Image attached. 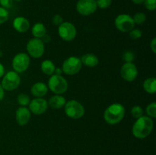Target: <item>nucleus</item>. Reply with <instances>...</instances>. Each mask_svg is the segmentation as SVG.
<instances>
[{
	"instance_id": "obj_1",
	"label": "nucleus",
	"mask_w": 156,
	"mask_h": 155,
	"mask_svg": "<svg viewBox=\"0 0 156 155\" xmlns=\"http://www.w3.org/2000/svg\"><path fill=\"white\" fill-rule=\"evenodd\" d=\"M153 120L148 115H143L136 119L132 128V133L134 137L139 139L147 138L153 129Z\"/></svg>"
},
{
	"instance_id": "obj_2",
	"label": "nucleus",
	"mask_w": 156,
	"mask_h": 155,
	"mask_svg": "<svg viewBox=\"0 0 156 155\" xmlns=\"http://www.w3.org/2000/svg\"><path fill=\"white\" fill-rule=\"evenodd\" d=\"M125 108L119 103L110 105L104 112V119L108 124L116 125L120 122L124 118Z\"/></svg>"
},
{
	"instance_id": "obj_3",
	"label": "nucleus",
	"mask_w": 156,
	"mask_h": 155,
	"mask_svg": "<svg viewBox=\"0 0 156 155\" xmlns=\"http://www.w3.org/2000/svg\"><path fill=\"white\" fill-rule=\"evenodd\" d=\"M48 89L55 94H64L68 90V82L65 78L62 75L53 74L50 75V78L48 81Z\"/></svg>"
},
{
	"instance_id": "obj_4",
	"label": "nucleus",
	"mask_w": 156,
	"mask_h": 155,
	"mask_svg": "<svg viewBox=\"0 0 156 155\" xmlns=\"http://www.w3.org/2000/svg\"><path fill=\"white\" fill-rule=\"evenodd\" d=\"M64 110L66 115L73 119H79L85 115V108L80 102L70 100L66 103Z\"/></svg>"
},
{
	"instance_id": "obj_5",
	"label": "nucleus",
	"mask_w": 156,
	"mask_h": 155,
	"mask_svg": "<svg viewBox=\"0 0 156 155\" xmlns=\"http://www.w3.org/2000/svg\"><path fill=\"white\" fill-rule=\"evenodd\" d=\"M82 63L81 59L76 56H70L65 59L62 65V72L67 75H74L81 71Z\"/></svg>"
},
{
	"instance_id": "obj_6",
	"label": "nucleus",
	"mask_w": 156,
	"mask_h": 155,
	"mask_svg": "<svg viewBox=\"0 0 156 155\" xmlns=\"http://www.w3.org/2000/svg\"><path fill=\"white\" fill-rule=\"evenodd\" d=\"M21 83V78L18 73L10 71L3 75L1 85L4 91H12L18 88Z\"/></svg>"
},
{
	"instance_id": "obj_7",
	"label": "nucleus",
	"mask_w": 156,
	"mask_h": 155,
	"mask_svg": "<svg viewBox=\"0 0 156 155\" xmlns=\"http://www.w3.org/2000/svg\"><path fill=\"white\" fill-rule=\"evenodd\" d=\"M27 51L28 56L34 59H39L42 57L45 50L44 41L39 38H32L27 43Z\"/></svg>"
},
{
	"instance_id": "obj_8",
	"label": "nucleus",
	"mask_w": 156,
	"mask_h": 155,
	"mask_svg": "<svg viewBox=\"0 0 156 155\" xmlns=\"http://www.w3.org/2000/svg\"><path fill=\"white\" fill-rule=\"evenodd\" d=\"M30 59L28 54L25 53H19L14 56L12 59V68L17 73L24 72L30 65Z\"/></svg>"
},
{
	"instance_id": "obj_9",
	"label": "nucleus",
	"mask_w": 156,
	"mask_h": 155,
	"mask_svg": "<svg viewBox=\"0 0 156 155\" xmlns=\"http://www.w3.org/2000/svg\"><path fill=\"white\" fill-rule=\"evenodd\" d=\"M114 23H115V26L117 30L123 33L129 32L135 27V23L133 19V17L127 14L119 15L115 18Z\"/></svg>"
},
{
	"instance_id": "obj_10",
	"label": "nucleus",
	"mask_w": 156,
	"mask_h": 155,
	"mask_svg": "<svg viewBox=\"0 0 156 155\" xmlns=\"http://www.w3.org/2000/svg\"><path fill=\"white\" fill-rule=\"evenodd\" d=\"M59 36L64 41H72L76 36V28L73 24L69 21H63L58 29Z\"/></svg>"
},
{
	"instance_id": "obj_11",
	"label": "nucleus",
	"mask_w": 156,
	"mask_h": 155,
	"mask_svg": "<svg viewBox=\"0 0 156 155\" xmlns=\"http://www.w3.org/2000/svg\"><path fill=\"white\" fill-rule=\"evenodd\" d=\"M98 9L96 0H79L76 3V10L80 15L88 16L96 12Z\"/></svg>"
},
{
	"instance_id": "obj_12",
	"label": "nucleus",
	"mask_w": 156,
	"mask_h": 155,
	"mask_svg": "<svg viewBox=\"0 0 156 155\" xmlns=\"http://www.w3.org/2000/svg\"><path fill=\"white\" fill-rule=\"evenodd\" d=\"M29 110L37 115H42L48 109V103L43 97H35L29 103Z\"/></svg>"
},
{
	"instance_id": "obj_13",
	"label": "nucleus",
	"mask_w": 156,
	"mask_h": 155,
	"mask_svg": "<svg viewBox=\"0 0 156 155\" xmlns=\"http://www.w3.org/2000/svg\"><path fill=\"white\" fill-rule=\"evenodd\" d=\"M120 75L126 81H133L138 75V70L133 62H125L120 69Z\"/></svg>"
},
{
	"instance_id": "obj_14",
	"label": "nucleus",
	"mask_w": 156,
	"mask_h": 155,
	"mask_svg": "<svg viewBox=\"0 0 156 155\" xmlns=\"http://www.w3.org/2000/svg\"><path fill=\"white\" fill-rule=\"evenodd\" d=\"M30 111L26 106H20L15 112L16 122L20 126H24L29 122L30 119Z\"/></svg>"
},
{
	"instance_id": "obj_15",
	"label": "nucleus",
	"mask_w": 156,
	"mask_h": 155,
	"mask_svg": "<svg viewBox=\"0 0 156 155\" xmlns=\"http://www.w3.org/2000/svg\"><path fill=\"white\" fill-rule=\"evenodd\" d=\"M13 27L19 33H25L30 28V22L24 17H17L13 21Z\"/></svg>"
},
{
	"instance_id": "obj_16",
	"label": "nucleus",
	"mask_w": 156,
	"mask_h": 155,
	"mask_svg": "<svg viewBox=\"0 0 156 155\" xmlns=\"http://www.w3.org/2000/svg\"><path fill=\"white\" fill-rule=\"evenodd\" d=\"M30 92L35 97H43L48 92V87L44 82H37L32 85Z\"/></svg>"
},
{
	"instance_id": "obj_17",
	"label": "nucleus",
	"mask_w": 156,
	"mask_h": 155,
	"mask_svg": "<svg viewBox=\"0 0 156 155\" xmlns=\"http://www.w3.org/2000/svg\"><path fill=\"white\" fill-rule=\"evenodd\" d=\"M47 103H48V106H50L53 109H59L64 107L66 103V100L62 96L59 95V94H55L54 96L49 99Z\"/></svg>"
},
{
	"instance_id": "obj_18",
	"label": "nucleus",
	"mask_w": 156,
	"mask_h": 155,
	"mask_svg": "<svg viewBox=\"0 0 156 155\" xmlns=\"http://www.w3.org/2000/svg\"><path fill=\"white\" fill-rule=\"evenodd\" d=\"M80 59L82 65H85L86 67H89V68H94L97 66L99 63L98 56L93 53H85Z\"/></svg>"
},
{
	"instance_id": "obj_19",
	"label": "nucleus",
	"mask_w": 156,
	"mask_h": 155,
	"mask_svg": "<svg viewBox=\"0 0 156 155\" xmlns=\"http://www.w3.org/2000/svg\"><path fill=\"white\" fill-rule=\"evenodd\" d=\"M31 33L33 36H34V38L41 39L43 36L47 34V28L44 24L37 22L32 27Z\"/></svg>"
},
{
	"instance_id": "obj_20",
	"label": "nucleus",
	"mask_w": 156,
	"mask_h": 155,
	"mask_svg": "<svg viewBox=\"0 0 156 155\" xmlns=\"http://www.w3.org/2000/svg\"><path fill=\"white\" fill-rule=\"evenodd\" d=\"M41 68L44 74H47V75H52L54 74L56 66L51 60L47 59V60L43 61L41 65Z\"/></svg>"
},
{
	"instance_id": "obj_21",
	"label": "nucleus",
	"mask_w": 156,
	"mask_h": 155,
	"mask_svg": "<svg viewBox=\"0 0 156 155\" xmlns=\"http://www.w3.org/2000/svg\"><path fill=\"white\" fill-rule=\"evenodd\" d=\"M143 88L149 94H155L156 92V79L155 78H149L143 82Z\"/></svg>"
},
{
	"instance_id": "obj_22",
	"label": "nucleus",
	"mask_w": 156,
	"mask_h": 155,
	"mask_svg": "<svg viewBox=\"0 0 156 155\" xmlns=\"http://www.w3.org/2000/svg\"><path fill=\"white\" fill-rule=\"evenodd\" d=\"M17 101H18V104L21 105V106H26L29 105L30 103V97L28 95L26 94H19L17 97Z\"/></svg>"
},
{
	"instance_id": "obj_23",
	"label": "nucleus",
	"mask_w": 156,
	"mask_h": 155,
	"mask_svg": "<svg viewBox=\"0 0 156 155\" xmlns=\"http://www.w3.org/2000/svg\"><path fill=\"white\" fill-rule=\"evenodd\" d=\"M133 19L135 24L141 25V24H144L146 22V15L143 12H138V13H136L134 15V16L133 17Z\"/></svg>"
},
{
	"instance_id": "obj_24",
	"label": "nucleus",
	"mask_w": 156,
	"mask_h": 155,
	"mask_svg": "<svg viewBox=\"0 0 156 155\" xmlns=\"http://www.w3.org/2000/svg\"><path fill=\"white\" fill-rule=\"evenodd\" d=\"M146 114L150 118L154 119L156 117V103L155 102H152V103H149L147 106L146 109Z\"/></svg>"
},
{
	"instance_id": "obj_25",
	"label": "nucleus",
	"mask_w": 156,
	"mask_h": 155,
	"mask_svg": "<svg viewBox=\"0 0 156 155\" xmlns=\"http://www.w3.org/2000/svg\"><path fill=\"white\" fill-rule=\"evenodd\" d=\"M130 112L133 116L135 119H139L143 116V115H143L144 111H143V109L140 106H134L133 107H132Z\"/></svg>"
},
{
	"instance_id": "obj_26",
	"label": "nucleus",
	"mask_w": 156,
	"mask_h": 155,
	"mask_svg": "<svg viewBox=\"0 0 156 155\" xmlns=\"http://www.w3.org/2000/svg\"><path fill=\"white\" fill-rule=\"evenodd\" d=\"M9 17V11L0 6V24H4L8 21Z\"/></svg>"
},
{
	"instance_id": "obj_27",
	"label": "nucleus",
	"mask_w": 156,
	"mask_h": 155,
	"mask_svg": "<svg viewBox=\"0 0 156 155\" xmlns=\"http://www.w3.org/2000/svg\"><path fill=\"white\" fill-rule=\"evenodd\" d=\"M98 8L101 9H106L112 4V0H96Z\"/></svg>"
},
{
	"instance_id": "obj_28",
	"label": "nucleus",
	"mask_w": 156,
	"mask_h": 155,
	"mask_svg": "<svg viewBox=\"0 0 156 155\" xmlns=\"http://www.w3.org/2000/svg\"><path fill=\"white\" fill-rule=\"evenodd\" d=\"M143 35V32L140 30V29H133L129 32V36L131 39L133 40H137L140 39Z\"/></svg>"
},
{
	"instance_id": "obj_29",
	"label": "nucleus",
	"mask_w": 156,
	"mask_h": 155,
	"mask_svg": "<svg viewBox=\"0 0 156 155\" xmlns=\"http://www.w3.org/2000/svg\"><path fill=\"white\" fill-rule=\"evenodd\" d=\"M123 59L125 62H133L135 59V55L132 51H126L123 55Z\"/></svg>"
},
{
	"instance_id": "obj_30",
	"label": "nucleus",
	"mask_w": 156,
	"mask_h": 155,
	"mask_svg": "<svg viewBox=\"0 0 156 155\" xmlns=\"http://www.w3.org/2000/svg\"><path fill=\"white\" fill-rule=\"evenodd\" d=\"M144 5L149 11H155L156 9V0H145Z\"/></svg>"
},
{
	"instance_id": "obj_31",
	"label": "nucleus",
	"mask_w": 156,
	"mask_h": 155,
	"mask_svg": "<svg viewBox=\"0 0 156 155\" xmlns=\"http://www.w3.org/2000/svg\"><path fill=\"white\" fill-rule=\"evenodd\" d=\"M12 4H13V0H0L1 7L7 9V10L12 8Z\"/></svg>"
},
{
	"instance_id": "obj_32",
	"label": "nucleus",
	"mask_w": 156,
	"mask_h": 155,
	"mask_svg": "<svg viewBox=\"0 0 156 155\" xmlns=\"http://www.w3.org/2000/svg\"><path fill=\"white\" fill-rule=\"evenodd\" d=\"M52 21L53 24L56 26H59L62 22H63V18L61 15H55L52 18Z\"/></svg>"
},
{
	"instance_id": "obj_33",
	"label": "nucleus",
	"mask_w": 156,
	"mask_h": 155,
	"mask_svg": "<svg viewBox=\"0 0 156 155\" xmlns=\"http://www.w3.org/2000/svg\"><path fill=\"white\" fill-rule=\"evenodd\" d=\"M150 48L153 53H156V38H153L150 43Z\"/></svg>"
},
{
	"instance_id": "obj_34",
	"label": "nucleus",
	"mask_w": 156,
	"mask_h": 155,
	"mask_svg": "<svg viewBox=\"0 0 156 155\" xmlns=\"http://www.w3.org/2000/svg\"><path fill=\"white\" fill-rule=\"evenodd\" d=\"M5 74V68L3 66L2 64L0 62V78L3 77V75Z\"/></svg>"
},
{
	"instance_id": "obj_35",
	"label": "nucleus",
	"mask_w": 156,
	"mask_h": 155,
	"mask_svg": "<svg viewBox=\"0 0 156 155\" xmlns=\"http://www.w3.org/2000/svg\"><path fill=\"white\" fill-rule=\"evenodd\" d=\"M4 95H5V92H4V89L2 87L1 84H0V101L2 100V99L4 98Z\"/></svg>"
},
{
	"instance_id": "obj_36",
	"label": "nucleus",
	"mask_w": 156,
	"mask_h": 155,
	"mask_svg": "<svg viewBox=\"0 0 156 155\" xmlns=\"http://www.w3.org/2000/svg\"><path fill=\"white\" fill-rule=\"evenodd\" d=\"M54 73H55V74H59V75H61V74H62V68H56V69H55Z\"/></svg>"
},
{
	"instance_id": "obj_37",
	"label": "nucleus",
	"mask_w": 156,
	"mask_h": 155,
	"mask_svg": "<svg viewBox=\"0 0 156 155\" xmlns=\"http://www.w3.org/2000/svg\"><path fill=\"white\" fill-rule=\"evenodd\" d=\"M145 0H132L133 2L136 5H141L144 2Z\"/></svg>"
},
{
	"instance_id": "obj_38",
	"label": "nucleus",
	"mask_w": 156,
	"mask_h": 155,
	"mask_svg": "<svg viewBox=\"0 0 156 155\" xmlns=\"http://www.w3.org/2000/svg\"><path fill=\"white\" fill-rule=\"evenodd\" d=\"M13 1H15V2H20V1H21V0H13Z\"/></svg>"
},
{
	"instance_id": "obj_39",
	"label": "nucleus",
	"mask_w": 156,
	"mask_h": 155,
	"mask_svg": "<svg viewBox=\"0 0 156 155\" xmlns=\"http://www.w3.org/2000/svg\"><path fill=\"white\" fill-rule=\"evenodd\" d=\"M0 46H1V44H0Z\"/></svg>"
}]
</instances>
